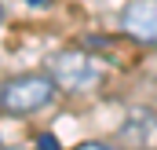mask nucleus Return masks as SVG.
<instances>
[{"label":"nucleus","mask_w":157,"mask_h":150,"mask_svg":"<svg viewBox=\"0 0 157 150\" xmlns=\"http://www.w3.org/2000/svg\"><path fill=\"white\" fill-rule=\"evenodd\" d=\"M37 147H40V150H59V139H55L51 132H44V136L37 139Z\"/></svg>","instance_id":"4"},{"label":"nucleus","mask_w":157,"mask_h":150,"mask_svg":"<svg viewBox=\"0 0 157 150\" xmlns=\"http://www.w3.org/2000/svg\"><path fill=\"white\" fill-rule=\"evenodd\" d=\"M0 18H4V4H0Z\"/></svg>","instance_id":"7"},{"label":"nucleus","mask_w":157,"mask_h":150,"mask_svg":"<svg viewBox=\"0 0 157 150\" xmlns=\"http://www.w3.org/2000/svg\"><path fill=\"white\" fill-rule=\"evenodd\" d=\"M80 150H106L102 143H88V147H80Z\"/></svg>","instance_id":"6"},{"label":"nucleus","mask_w":157,"mask_h":150,"mask_svg":"<svg viewBox=\"0 0 157 150\" xmlns=\"http://www.w3.org/2000/svg\"><path fill=\"white\" fill-rule=\"evenodd\" d=\"M124 33L139 44H157V0H132L124 7Z\"/></svg>","instance_id":"3"},{"label":"nucleus","mask_w":157,"mask_h":150,"mask_svg":"<svg viewBox=\"0 0 157 150\" xmlns=\"http://www.w3.org/2000/svg\"><path fill=\"white\" fill-rule=\"evenodd\" d=\"M51 81L59 88H70V92H80V88H91L99 81V62L84 51H62L55 62H51Z\"/></svg>","instance_id":"2"},{"label":"nucleus","mask_w":157,"mask_h":150,"mask_svg":"<svg viewBox=\"0 0 157 150\" xmlns=\"http://www.w3.org/2000/svg\"><path fill=\"white\" fill-rule=\"evenodd\" d=\"M59 95V84L48 73H26V77H11L7 84H0V110L15 113V117H29V113L51 106Z\"/></svg>","instance_id":"1"},{"label":"nucleus","mask_w":157,"mask_h":150,"mask_svg":"<svg viewBox=\"0 0 157 150\" xmlns=\"http://www.w3.org/2000/svg\"><path fill=\"white\" fill-rule=\"evenodd\" d=\"M26 4H29V7H48L51 0H26Z\"/></svg>","instance_id":"5"}]
</instances>
